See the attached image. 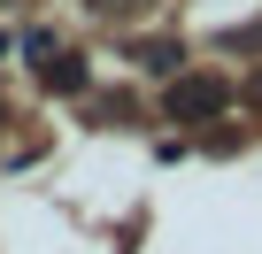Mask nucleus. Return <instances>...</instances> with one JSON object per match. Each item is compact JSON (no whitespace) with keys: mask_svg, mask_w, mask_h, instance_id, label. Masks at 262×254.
Returning a JSON list of instances; mask_svg holds the SVG:
<instances>
[{"mask_svg":"<svg viewBox=\"0 0 262 254\" xmlns=\"http://www.w3.org/2000/svg\"><path fill=\"white\" fill-rule=\"evenodd\" d=\"M231 108V85L224 77H185V85H170V123H208V116H224Z\"/></svg>","mask_w":262,"mask_h":254,"instance_id":"1","label":"nucleus"},{"mask_svg":"<svg viewBox=\"0 0 262 254\" xmlns=\"http://www.w3.org/2000/svg\"><path fill=\"white\" fill-rule=\"evenodd\" d=\"M39 85H47V93H85V62H77V54H47V62H39Z\"/></svg>","mask_w":262,"mask_h":254,"instance_id":"2","label":"nucleus"},{"mask_svg":"<svg viewBox=\"0 0 262 254\" xmlns=\"http://www.w3.org/2000/svg\"><path fill=\"white\" fill-rule=\"evenodd\" d=\"M139 62H147V70H162V77H170V70H178V62H185V47H170V39H162V47H139Z\"/></svg>","mask_w":262,"mask_h":254,"instance_id":"3","label":"nucleus"},{"mask_svg":"<svg viewBox=\"0 0 262 254\" xmlns=\"http://www.w3.org/2000/svg\"><path fill=\"white\" fill-rule=\"evenodd\" d=\"M93 8H139V0H93Z\"/></svg>","mask_w":262,"mask_h":254,"instance_id":"4","label":"nucleus"},{"mask_svg":"<svg viewBox=\"0 0 262 254\" xmlns=\"http://www.w3.org/2000/svg\"><path fill=\"white\" fill-rule=\"evenodd\" d=\"M254 100H262V77H254Z\"/></svg>","mask_w":262,"mask_h":254,"instance_id":"5","label":"nucleus"},{"mask_svg":"<svg viewBox=\"0 0 262 254\" xmlns=\"http://www.w3.org/2000/svg\"><path fill=\"white\" fill-rule=\"evenodd\" d=\"M0 54H8V39H0Z\"/></svg>","mask_w":262,"mask_h":254,"instance_id":"6","label":"nucleus"}]
</instances>
